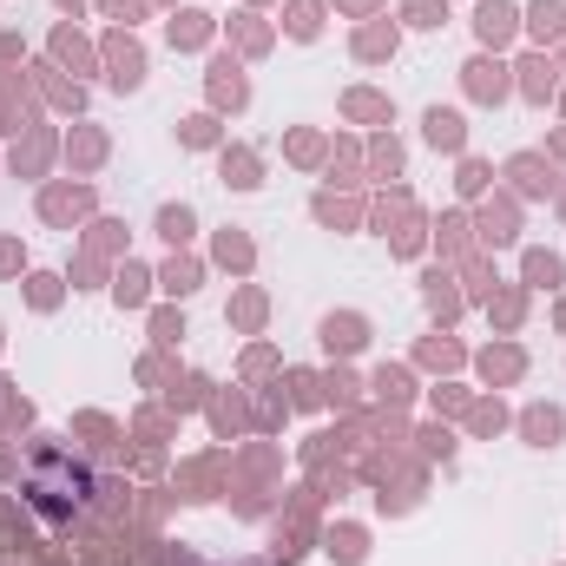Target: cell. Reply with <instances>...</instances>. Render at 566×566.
<instances>
[{
	"mask_svg": "<svg viewBox=\"0 0 566 566\" xmlns=\"http://www.w3.org/2000/svg\"><path fill=\"white\" fill-rule=\"evenodd\" d=\"M20 494H27L46 521H66V514L86 507V494H93V468H86L73 448H60L53 434H40V441L27 448V461H20Z\"/></svg>",
	"mask_w": 566,
	"mask_h": 566,
	"instance_id": "obj_1",
	"label": "cell"
}]
</instances>
